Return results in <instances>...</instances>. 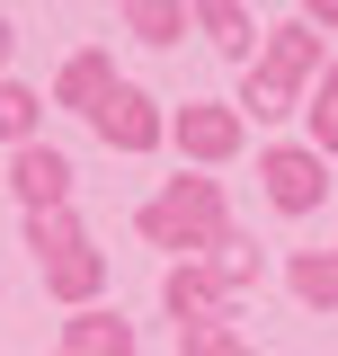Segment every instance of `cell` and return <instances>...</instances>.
<instances>
[{
    "label": "cell",
    "mask_w": 338,
    "mask_h": 356,
    "mask_svg": "<svg viewBox=\"0 0 338 356\" xmlns=\"http://www.w3.org/2000/svg\"><path fill=\"white\" fill-rule=\"evenodd\" d=\"M223 232H232L223 178H169L161 196L143 205V241H152V250H187V267H196V250H214Z\"/></svg>",
    "instance_id": "1"
},
{
    "label": "cell",
    "mask_w": 338,
    "mask_h": 356,
    "mask_svg": "<svg viewBox=\"0 0 338 356\" xmlns=\"http://www.w3.org/2000/svg\"><path fill=\"white\" fill-rule=\"evenodd\" d=\"M258 187H267L276 214H312V205L330 196V161H321L312 143H267V152H258Z\"/></svg>",
    "instance_id": "2"
},
{
    "label": "cell",
    "mask_w": 338,
    "mask_h": 356,
    "mask_svg": "<svg viewBox=\"0 0 338 356\" xmlns=\"http://www.w3.org/2000/svg\"><path fill=\"white\" fill-rule=\"evenodd\" d=\"M45 98L27 81H0V143H18V152H27V143H45Z\"/></svg>",
    "instance_id": "16"
},
{
    "label": "cell",
    "mask_w": 338,
    "mask_h": 356,
    "mask_svg": "<svg viewBox=\"0 0 338 356\" xmlns=\"http://www.w3.org/2000/svg\"><path fill=\"white\" fill-rule=\"evenodd\" d=\"M9 187H18L27 214H63L72 205V161L54 143H27V152H9Z\"/></svg>",
    "instance_id": "6"
},
{
    "label": "cell",
    "mask_w": 338,
    "mask_h": 356,
    "mask_svg": "<svg viewBox=\"0 0 338 356\" xmlns=\"http://www.w3.org/2000/svg\"><path fill=\"white\" fill-rule=\"evenodd\" d=\"M161 303L178 312V330H223L232 294H223V285H214V267L196 259V267H169V276H161Z\"/></svg>",
    "instance_id": "7"
},
{
    "label": "cell",
    "mask_w": 338,
    "mask_h": 356,
    "mask_svg": "<svg viewBox=\"0 0 338 356\" xmlns=\"http://www.w3.org/2000/svg\"><path fill=\"white\" fill-rule=\"evenodd\" d=\"M178 348L187 356H258V348H241L232 330H178Z\"/></svg>",
    "instance_id": "18"
},
{
    "label": "cell",
    "mask_w": 338,
    "mask_h": 356,
    "mask_svg": "<svg viewBox=\"0 0 338 356\" xmlns=\"http://www.w3.org/2000/svg\"><path fill=\"white\" fill-rule=\"evenodd\" d=\"M54 98H63V107H81V116H98V107L116 98V54H107V44L72 54V63H63V81H54Z\"/></svg>",
    "instance_id": "8"
},
{
    "label": "cell",
    "mask_w": 338,
    "mask_h": 356,
    "mask_svg": "<svg viewBox=\"0 0 338 356\" xmlns=\"http://www.w3.org/2000/svg\"><path fill=\"white\" fill-rule=\"evenodd\" d=\"M98 285H107V259H98V250H72V259L45 267V294H54V303H72V312L98 303Z\"/></svg>",
    "instance_id": "9"
},
{
    "label": "cell",
    "mask_w": 338,
    "mask_h": 356,
    "mask_svg": "<svg viewBox=\"0 0 338 356\" xmlns=\"http://www.w3.org/2000/svg\"><path fill=\"white\" fill-rule=\"evenodd\" d=\"M169 143L196 161V170H223V161H241V143H250V125H241V107H214V98H187L178 116H169Z\"/></svg>",
    "instance_id": "3"
},
{
    "label": "cell",
    "mask_w": 338,
    "mask_h": 356,
    "mask_svg": "<svg viewBox=\"0 0 338 356\" xmlns=\"http://www.w3.org/2000/svg\"><path fill=\"white\" fill-rule=\"evenodd\" d=\"M205 267H214V285H223V294H250L258 276H267V259H258V241H250V232H223Z\"/></svg>",
    "instance_id": "12"
},
{
    "label": "cell",
    "mask_w": 338,
    "mask_h": 356,
    "mask_svg": "<svg viewBox=\"0 0 338 356\" xmlns=\"http://www.w3.org/2000/svg\"><path fill=\"white\" fill-rule=\"evenodd\" d=\"M232 107H241V125H250V116H258V125H276V116H294V89L276 81V72H258V63H250V72H241V98H232Z\"/></svg>",
    "instance_id": "15"
},
{
    "label": "cell",
    "mask_w": 338,
    "mask_h": 356,
    "mask_svg": "<svg viewBox=\"0 0 338 356\" xmlns=\"http://www.w3.org/2000/svg\"><path fill=\"white\" fill-rule=\"evenodd\" d=\"M63 356H134V330L116 321V312H72V330H63Z\"/></svg>",
    "instance_id": "10"
},
{
    "label": "cell",
    "mask_w": 338,
    "mask_h": 356,
    "mask_svg": "<svg viewBox=\"0 0 338 356\" xmlns=\"http://www.w3.org/2000/svg\"><path fill=\"white\" fill-rule=\"evenodd\" d=\"M258 72H276L294 98H312V81L330 72V54H321V27H312V18H285L276 36L258 44Z\"/></svg>",
    "instance_id": "5"
},
{
    "label": "cell",
    "mask_w": 338,
    "mask_h": 356,
    "mask_svg": "<svg viewBox=\"0 0 338 356\" xmlns=\"http://www.w3.org/2000/svg\"><path fill=\"white\" fill-rule=\"evenodd\" d=\"M285 285H294V303L338 312V250H294L285 259Z\"/></svg>",
    "instance_id": "11"
},
{
    "label": "cell",
    "mask_w": 338,
    "mask_h": 356,
    "mask_svg": "<svg viewBox=\"0 0 338 356\" xmlns=\"http://www.w3.org/2000/svg\"><path fill=\"white\" fill-rule=\"evenodd\" d=\"M27 250H36V267H54V259H72V250H89V232H81L72 205L63 214H27Z\"/></svg>",
    "instance_id": "13"
},
{
    "label": "cell",
    "mask_w": 338,
    "mask_h": 356,
    "mask_svg": "<svg viewBox=\"0 0 338 356\" xmlns=\"http://www.w3.org/2000/svg\"><path fill=\"white\" fill-rule=\"evenodd\" d=\"M125 27H134L143 44H178L187 27H196V9H187V0H134V9H125Z\"/></svg>",
    "instance_id": "14"
},
{
    "label": "cell",
    "mask_w": 338,
    "mask_h": 356,
    "mask_svg": "<svg viewBox=\"0 0 338 356\" xmlns=\"http://www.w3.org/2000/svg\"><path fill=\"white\" fill-rule=\"evenodd\" d=\"M196 27H205V36L214 44H223V54H250V27H258V18H250V9H241V0H196Z\"/></svg>",
    "instance_id": "17"
},
{
    "label": "cell",
    "mask_w": 338,
    "mask_h": 356,
    "mask_svg": "<svg viewBox=\"0 0 338 356\" xmlns=\"http://www.w3.org/2000/svg\"><path fill=\"white\" fill-rule=\"evenodd\" d=\"M9 44H18V36H9V18H0V63H9Z\"/></svg>",
    "instance_id": "19"
},
{
    "label": "cell",
    "mask_w": 338,
    "mask_h": 356,
    "mask_svg": "<svg viewBox=\"0 0 338 356\" xmlns=\"http://www.w3.org/2000/svg\"><path fill=\"white\" fill-rule=\"evenodd\" d=\"M89 125H98V143H107V152H134V161L169 143V116L152 107V89H134V81H116V98H107Z\"/></svg>",
    "instance_id": "4"
}]
</instances>
